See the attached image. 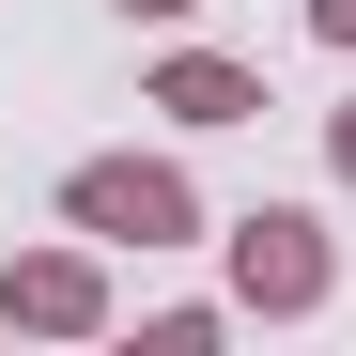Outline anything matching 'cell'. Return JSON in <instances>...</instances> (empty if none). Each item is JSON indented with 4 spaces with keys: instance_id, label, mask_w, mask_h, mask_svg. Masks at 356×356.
I'll return each mask as SVG.
<instances>
[{
    "instance_id": "obj_1",
    "label": "cell",
    "mask_w": 356,
    "mask_h": 356,
    "mask_svg": "<svg viewBox=\"0 0 356 356\" xmlns=\"http://www.w3.org/2000/svg\"><path fill=\"white\" fill-rule=\"evenodd\" d=\"M78 232H140V248H170V232H186V186L140 170V155H108V170H78Z\"/></svg>"
},
{
    "instance_id": "obj_2",
    "label": "cell",
    "mask_w": 356,
    "mask_h": 356,
    "mask_svg": "<svg viewBox=\"0 0 356 356\" xmlns=\"http://www.w3.org/2000/svg\"><path fill=\"white\" fill-rule=\"evenodd\" d=\"M232 264H248V294H264V310H310V294H325L310 217H248V248H232Z\"/></svg>"
},
{
    "instance_id": "obj_3",
    "label": "cell",
    "mask_w": 356,
    "mask_h": 356,
    "mask_svg": "<svg viewBox=\"0 0 356 356\" xmlns=\"http://www.w3.org/2000/svg\"><path fill=\"white\" fill-rule=\"evenodd\" d=\"M0 310H31V325H93V279H78V264H31V279H0Z\"/></svg>"
},
{
    "instance_id": "obj_4",
    "label": "cell",
    "mask_w": 356,
    "mask_h": 356,
    "mask_svg": "<svg viewBox=\"0 0 356 356\" xmlns=\"http://www.w3.org/2000/svg\"><path fill=\"white\" fill-rule=\"evenodd\" d=\"M155 108H186V124H248V78H232V63H170Z\"/></svg>"
},
{
    "instance_id": "obj_5",
    "label": "cell",
    "mask_w": 356,
    "mask_h": 356,
    "mask_svg": "<svg viewBox=\"0 0 356 356\" xmlns=\"http://www.w3.org/2000/svg\"><path fill=\"white\" fill-rule=\"evenodd\" d=\"M310 31H325V47H356V0H310Z\"/></svg>"
},
{
    "instance_id": "obj_6",
    "label": "cell",
    "mask_w": 356,
    "mask_h": 356,
    "mask_svg": "<svg viewBox=\"0 0 356 356\" xmlns=\"http://www.w3.org/2000/svg\"><path fill=\"white\" fill-rule=\"evenodd\" d=\"M124 16H186V0H124Z\"/></svg>"
},
{
    "instance_id": "obj_7",
    "label": "cell",
    "mask_w": 356,
    "mask_h": 356,
    "mask_svg": "<svg viewBox=\"0 0 356 356\" xmlns=\"http://www.w3.org/2000/svg\"><path fill=\"white\" fill-rule=\"evenodd\" d=\"M341 170H356V108H341Z\"/></svg>"
}]
</instances>
